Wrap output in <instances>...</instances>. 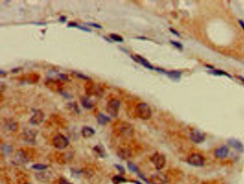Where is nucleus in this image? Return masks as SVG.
<instances>
[{
  "instance_id": "obj_14",
  "label": "nucleus",
  "mask_w": 244,
  "mask_h": 184,
  "mask_svg": "<svg viewBox=\"0 0 244 184\" xmlns=\"http://www.w3.org/2000/svg\"><path fill=\"white\" fill-rule=\"evenodd\" d=\"M24 140H25L28 143H34V142H35L36 133L33 131L28 130V131H25L24 133Z\"/></svg>"
},
{
  "instance_id": "obj_36",
  "label": "nucleus",
  "mask_w": 244,
  "mask_h": 184,
  "mask_svg": "<svg viewBox=\"0 0 244 184\" xmlns=\"http://www.w3.org/2000/svg\"><path fill=\"white\" fill-rule=\"evenodd\" d=\"M27 184H30V183H27Z\"/></svg>"
},
{
  "instance_id": "obj_5",
  "label": "nucleus",
  "mask_w": 244,
  "mask_h": 184,
  "mask_svg": "<svg viewBox=\"0 0 244 184\" xmlns=\"http://www.w3.org/2000/svg\"><path fill=\"white\" fill-rule=\"evenodd\" d=\"M187 163L193 166L201 167L204 165V158L198 153H192L187 158Z\"/></svg>"
},
{
  "instance_id": "obj_13",
  "label": "nucleus",
  "mask_w": 244,
  "mask_h": 184,
  "mask_svg": "<svg viewBox=\"0 0 244 184\" xmlns=\"http://www.w3.org/2000/svg\"><path fill=\"white\" fill-rule=\"evenodd\" d=\"M4 127L6 130H9V131L15 132L17 129L18 125L17 123L13 120L12 119H6L4 122Z\"/></svg>"
},
{
  "instance_id": "obj_32",
  "label": "nucleus",
  "mask_w": 244,
  "mask_h": 184,
  "mask_svg": "<svg viewBox=\"0 0 244 184\" xmlns=\"http://www.w3.org/2000/svg\"><path fill=\"white\" fill-rule=\"evenodd\" d=\"M238 22H239V24H240L241 28H242L243 30L244 31V22L243 21V20H238Z\"/></svg>"
},
{
  "instance_id": "obj_12",
  "label": "nucleus",
  "mask_w": 244,
  "mask_h": 184,
  "mask_svg": "<svg viewBox=\"0 0 244 184\" xmlns=\"http://www.w3.org/2000/svg\"><path fill=\"white\" fill-rule=\"evenodd\" d=\"M228 144L230 146L233 147V148L235 149L236 151L240 152H243L244 151V147L242 144V142H240L238 140L235 139V138H231L228 140Z\"/></svg>"
},
{
  "instance_id": "obj_9",
  "label": "nucleus",
  "mask_w": 244,
  "mask_h": 184,
  "mask_svg": "<svg viewBox=\"0 0 244 184\" xmlns=\"http://www.w3.org/2000/svg\"><path fill=\"white\" fill-rule=\"evenodd\" d=\"M191 140L195 143H200L204 141L205 135L198 130H193L191 133Z\"/></svg>"
},
{
  "instance_id": "obj_18",
  "label": "nucleus",
  "mask_w": 244,
  "mask_h": 184,
  "mask_svg": "<svg viewBox=\"0 0 244 184\" xmlns=\"http://www.w3.org/2000/svg\"><path fill=\"white\" fill-rule=\"evenodd\" d=\"M165 74H166L168 76L172 79L174 80H178L180 77L181 73L178 70H171V71H165L164 72Z\"/></svg>"
},
{
  "instance_id": "obj_28",
  "label": "nucleus",
  "mask_w": 244,
  "mask_h": 184,
  "mask_svg": "<svg viewBox=\"0 0 244 184\" xmlns=\"http://www.w3.org/2000/svg\"><path fill=\"white\" fill-rule=\"evenodd\" d=\"M115 166L116 167V168L118 171H119L121 173H125V169H124V168L122 166H120V165H117V164H115Z\"/></svg>"
},
{
  "instance_id": "obj_22",
  "label": "nucleus",
  "mask_w": 244,
  "mask_h": 184,
  "mask_svg": "<svg viewBox=\"0 0 244 184\" xmlns=\"http://www.w3.org/2000/svg\"><path fill=\"white\" fill-rule=\"evenodd\" d=\"M113 181L114 184H120L121 183H123V182H125L126 179H125L123 177L120 176V175H115L113 178Z\"/></svg>"
},
{
  "instance_id": "obj_29",
  "label": "nucleus",
  "mask_w": 244,
  "mask_h": 184,
  "mask_svg": "<svg viewBox=\"0 0 244 184\" xmlns=\"http://www.w3.org/2000/svg\"><path fill=\"white\" fill-rule=\"evenodd\" d=\"M59 184H72L71 183H69L68 181H67L65 178H60V181H59Z\"/></svg>"
},
{
  "instance_id": "obj_3",
  "label": "nucleus",
  "mask_w": 244,
  "mask_h": 184,
  "mask_svg": "<svg viewBox=\"0 0 244 184\" xmlns=\"http://www.w3.org/2000/svg\"><path fill=\"white\" fill-rule=\"evenodd\" d=\"M53 145L56 148L59 150H62L67 147L69 145V140L62 134H57L54 137Z\"/></svg>"
},
{
  "instance_id": "obj_31",
  "label": "nucleus",
  "mask_w": 244,
  "mask_h": 184,
  "mask_svg": "<svg viewBox=\"0 0 244 184\" xmlns=\"http://www.w3.org/2000/svg\"><path fill=\"white\" fill-rule=\"evenodd\" d=\"M170 32H172V33H173L174 35H176L177 36V37H180V34H179V33L178 32H176V30H173V29H172V28H170Z\"/></svg>"
},
{
  "instance_id": "obj_17",
  "label": "nucleus",
  "mask_w": 244,
  "mask_h": 184,
  "mask_svg": "<svg viewBox=\"0 0 244 184\" xmlns=\"http://www.w3.org/2000/svg\"><path fill=\"white\" fill-rule=\"evenodd\" d=\"M118 155H119L120 158H121L122 159H128V158L130 157L131 153L130 151V150H128V148H122L119 150Z\"/></svg>"
},
{
  "instance_id": "obj_7",
  "label": "nucleus",
  "mask_w": 244,
  "mask_h": 184,
  "mask_svg": "<svg viewBox=\"0 0 244 184\" xmlns=\"http://www.w3.org/2000/svg\"><path fill=\"white\" fill-rule=\"evenodd\" d=\"M150 181L152 184H165L168 178L163 173H155L150 177Z\"/></svg>"
},
{
  "instance_id": "obj_26",
  "label": "nucleus",
  "mask_w": 244,
  "mask_h": 184,
  "mask_svg": "<svg viewBox=\"0 0 244 184\" xmlns=\"http://www.w3.org/2000/svg\"><path fill=\"white\" fill-rule=\"evenodd\" d=\"M170 43H171L173 46H175V47H177L178 49H180V50H182V49H183V45H182L180 43H179L178 42L171 40V41H170Z\"/></svg>"
},
{
  "instance_id": "obj_20",
  "label": "nucleus",
  "mask_w": 244,
  "mask_h": 184,
  "mask_svg": "<svg viewBox=\"0 0 244 184\" xmlns=\"http://www.w3.org/2000/svg\"><path fill=\"white\" fill-rule=\"evenodd\" d=\"M94 151L97 154L100 155V157H104V153H105V152H104V148H102V146H96L95 147H94Z\"/></svg>"
},
{
  "instance_id": "obj_24",
  "label": "nucleus",
  "mask_w": 244,
  "mask_h": 184,
  "mask_svg": "<svg viewBox=\"0 0 244 184\" xmlns=\"http://www.w3.org/2000/svg\"><path fill=\"white\" fill-rule=\"evenodd\" d=\"M33 169H36V170H45L47 168V165H45V164H39V163H37V164H34V165H33L32 166Z\"/></svg>"
},
{
  "instance_id": "obj_21",
  "label": "nucleus",
  "mask_w": 244,
  "mask_h": 184,
  "mask_svg": "<svg viewBox=\"0 0 244 184\" xmlns=\"http://www.w3.org/2000/svg\"><path fill=\"white\" fill-rule=\"evenodd\" d=\"M110 37L112 40H113L115 42H122L124 41V39L122 38L121 36L117 35V34H115V33H111L110 35Z\"/></svg>"
},
{
  "instance_id": "obj_23",
  "label": "nucleus",
  "mask_w": 244,
  "mask_h": 184,
  "mask_svg": "<svg viewBox=\"0 0 244 184\" xmlns=\"http://www.w3.org/2000/svg\"><path fill=\"white\" fill-rule=\"evenodd\" d=\"M128 168L131 171L135 173H137L139 175H141V174L140 173V172H139V170H138V168H137V167L135 166L133 163H130V162H128Z\"/></svg>"
},
{
  "instance_id": "obj_33",
  "label": "nucleus",
  "mask_w": 244,
  "mask_h": 184,
  "mask_svg": "<svg viewBox=\"0 0 244 184\" xmlns=\"http://www.w3.org/2000/svg\"><path fill=\"white\" fill-rule=\"evenodd\" d=\"M60 21L62 22H65L66 21V17L65 16H63V17H61L60 19Z\"/></svg>"
},
{
  "instance_id": "obj_4",
  "label": "nucleus",
  "mask_w": 244,
  "mask_h": 184,
  "mask_svg": "<svg viewBox=\"0 0 244 184\" xmlns=\"http://www.w3.org/2000/svg\"><path fill=\"white\" fill-rule=\"evenodd\" d=\"M150 160L152 161V163L154 164L155 168L157 170L162 169L166 163V159L165 157L163 155L159 153H155V154L152 155Z\"/></svg>"
},
{
  "instance_id": "obj_27",
  "label": "nucleus",
  "mask_w": 244,
  "mask_h": 184,
  "mask_svg": "<svg viewBox=\"0 0 244 184\" xmlns=\"http://www.w3.org/2000/svg\"><path fill=\"white\" fill-rule=\"evenodd\" d=\"M86 25H89V26H92V27L97 28V29H102V26L100 25L99 24H96L94 22H88V23H85Z\"/></svg>"
},
{
  "instance_id": "obj_1",
  "label": "nucleus",
  "mask_w": 244,
  "mask_h": 184,
  "mask_svg": "<svg viewBox=\"0 0 244 184\" xmlns=\"http://www.w3.org/2000/svg\"><path fill=\"white\" fill-rule=\"evenodd\" d=\"M135 112L138 118L142 120H148L152 115V110L148 105L145 103H140L136 106Z\"/></svg>"
},
{
  "instance_id": "obj_35",
  "label": "nucleus",
  "mask_w": 244,
  "mask_h": 184,
  "mask_svg": "<svg viewBox=\"0 0 244 184\" xmlns=\"http://www.w3.org/2000/svg\"><path fill=\"white\" fill-rule=\"evenodd\" d=\"M135 183L136 184H141L140 182H138V181H135Z\"/></svg>"
},
{
  "instance_id": "obj_16",
  "label": "nucleus",
  "mask_w": 244,
  "mask_h": 184,
  "mask_svg": "<svg viewBox=\"0 0 244 184\" xmlns=\"http://www.w3.org/2000/svg\"><path fill=\"white\" fill-rule=\"evenodd\" d=\"M97 120L100 125H104L105 124H107L108 122L110 121V118L107 116L104 115V114L100 113H98V115L97 116Z\"/></svg>"
},
{
  "instance_id": "obj_2",
  "label": "nucleus",
  "mask_w": 244,
  "mask_h": 184,
  "mask_svg": "<svg viewBox=\"0 0 244 184\" xmlns=\"http://www.w3.org/2000/svg\"><path fill=\"white\" fill-rule=\"evenodd\" d=\"M120 107V103L117 99H112L107 103L106 105V111L110 116L116 118L119 113V109Z\"/></svg>"
},
{
  "instance_id": "obj_6",
  "label": "nucleus",
  "mask_w": 244,
  "mask_h": 184,
  "mask_svg": "<svg viewBox=\"0 0 244 184\" xmlns=\"http://www.w3.org/2000/svg\"><path fill=\"white\" fill-rule=\"evenodd\" d=\"M45 118V115L41 110H35L34 111V115L30 118V122L32 125H39L41 124Z\"/></svg>"
},
{
  "instance_id": "obj_34",
  "label": "nucleus",
  "mask_w": 244,
  "mask_h": 184,
  "mask_svg": "<svg viewBox=\"0 0 244 184\" xmlns=\"http://www.w3.org/2000/svg\"><path fill=\"white\" fill-rule=\"evenodd\" d=\"M238 78H239V79H240V80H241V81H242V82H243V83H244V78H243V77H238Z\"/></svg>"
},
{
  "instance_id": "obj_30",
  "label": "nucleus",
  "mask_w": 244,
  "mask_h": 184,
  "mask_svg": "<svg viewBox=\"0 0 244 184\" xmlns=\"http://www.w3.org/2000/svg\"><path fill=\"white\" fill-rule=\"evenodd\" d=\"M76 75L78 76V77H81V78H82V79H85V80H89V77H87L85 75H83V74H80V73H77V72H74Z\"/></svg>"
},
{
  "instance_id": "obj_8",
  "label": "nucleus",
  "mask_w": 244,
  "mask_h": 184,
  "mask_svg": "<svg viewBox=\"0 0 244 184\" xmlns=\"http://www.w3.org/2000/svg\"><path fill=\"white\" fill-rule=\"evenodd\" d=\"M132 57H133V59H134L135 62L141 64L142 65L144 66V67H146L147 69H149V70H155V67H154L150 63H149L147 59H145V58L143 57L142 56L135 54L134 56H132Z\"/></svg>"
},
{
  "instance_id": "obj_10",
  "label": "nucleus",
  "mask_w": 244,
  "mask_h": 184,
  "mask_svg": "<svg viewBox=\"0 0 244 184\" xmlns=\"http://www.w3.org/2000/svg\"><path fill=\"white\" fill-rule=\"evenodd\" d=\"M214 153L215 157L219 159H223L228 156L229 153V149L226 146H220L215 151Z\"/></svg>"
},
{
  "instance_id": "obj_25",
  "label": "nucleus",
  "mask_w": 244,
  "mask_h": 184,
  "mask_svg": "<svg viewBox=\"0 0 244 184\" xmlns=\"http://www.w3.org/2000/svg\"><path fill=\"white\" fill-rule=\"evenodd\" d=\"M211 72L214 74H218V75H226V76H228V77H231L228 73H226V72H225L223 71H221V70H213Z\"/></svg>"
},
{
  "instance_id": "obj_11",
  "label": "nucleus",
  "mask_w": 244,
  "mask_h": 184,
  "mask_svg": "<svg viewBox=\"0 0 244 184\" xmlns=\"http://www.w3.org/2000/svg\"><path fill=\"white\" fill-rule=\"evenodd\" d=\"M15 161L16 164H24L28 161V158L27 157V155L23 151H18L15 155Z\"/></svg>"
},
{
  "instance_id": "obj_15",
  "label": "nucleus",
  "mask_w": 244,
  "mask_h": 184,
  "mask_svg": "<svg viewBox=\"0 0 244 184\" xmlns=\"http://www.w3.org/2000/svg\"><path fill=\"white\" fill-rule=\"evenodd\" d=\"M81 133H82V136L84 138H88L92 137L94 134L95 133V131L92 128H91V127L84 126L82 129V131H81Z\"/></svg>"
},
{
  "instance_id": "obj_19",
  "label": "nucleus",
  "mask_w": 244,
  "mask_h": 184,
  "mask_svg": "<svg viewBox=\"0 0 244 184\" xmlns=\"http://www.w3.org/2000/svg\"><path fill=\"white\" fill-rule=\"evenodd\" d=\"M81 103L82 105L86 109H91L93 107V104L91 101L89 100L88 98H82L81 99Z\"/></svg>"
}]
</instances>
